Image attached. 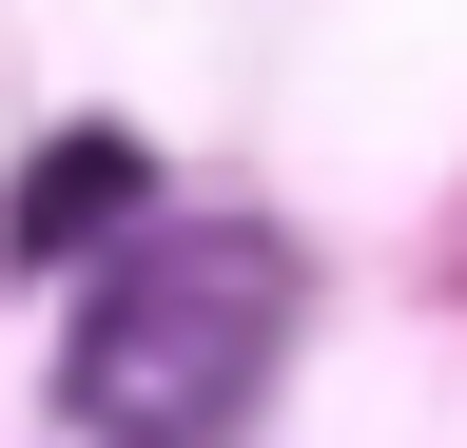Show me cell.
Masks as SVG:
<instances>
[{"label":"cell","mask_w":467,"mask_h":448,"mask_svg":"<svg viewBox=\"0 0 467 448\" xmlns=\"http://www.w3.org/2000/svg\"><path fill=\"white\" fill-rule=\"evenodd\" d=\"M292 331V254L254 234V214H195V234H117L98 293H78V351H58V410H78L98 448H195L254 410Z\"/></svg>","instance_id":"6da1fadb"},{"label":"cell","mask_w":467,"mask_h":448,"mask_svg":"<svg viewBox=\"0 0 467 448\" xmlns=\"http://www.w3.org/2000/svg\"><path fill=\"white\" fill-rule=\"evenodd\" d=\"M117 234H156V156L117 137V118L39 137V156H20V195H0V254H20V273H98Z\"/></svg>","instance_id":"7a4b0ae2"}]
</instances>
